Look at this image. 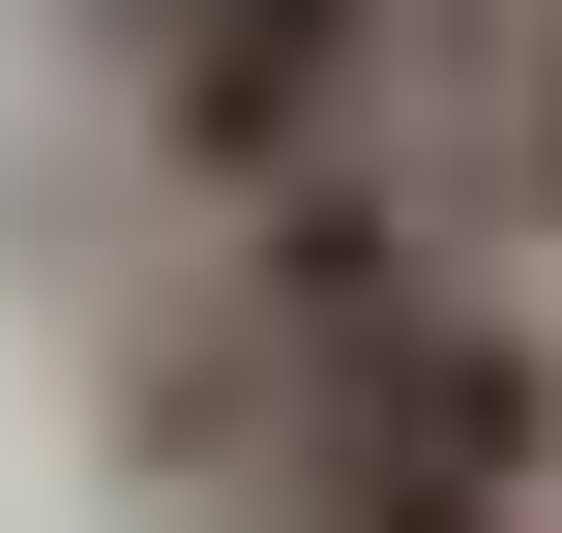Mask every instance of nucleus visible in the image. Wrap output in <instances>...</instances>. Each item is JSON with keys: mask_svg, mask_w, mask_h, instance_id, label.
<instances>
[{"mask_svg": "<svg viewBox=\"0 0 562 533\" xmlns=\"http://www.w3.org/2000/svg\"><path fill=\"white\" fill-rule=\"evenodd\" d=\"M59 59H89V119H119L148 208H267V178H356V148L445 178L415 0H59Z\"/></svg>", "mask_w": 562, "mask_h": 533, "instance_id": "f257e3e1", "label": "nucleus"}]
</instances>
